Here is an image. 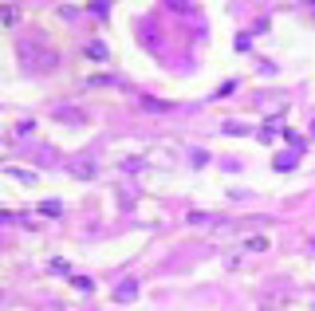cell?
<instances>
[{
  "instance_id": "obj_1",
  "label": "cell",
  "mask_w": 315,
  "mask_h": 311,
  "mask_svg": "<svg viewBox=\"0 0 315 311\" xmlns=\"http://www.w3.org/2000/svg\"><path fill=\"white\" fill-rule=\"evenodd\" d=\"M55 119H60V122H75V126H83V122H87V115H83V110H75V106H60V110H55Z\"/></svg>"
},
{
  "instance_id": "obj_2",
  "label": "cell",
  "mask_w": 315,
  "mask_h": 311,
  "mask_svg": "<svg viewBox=\"0 0 315 311\" xmlns=\"http://www.w3.org/2000/svg\"><path fill=\"white\" fill-rule=\"evenodd\" d=\"M71 174H75V178H95V165H91L87 158H75V162H71Z\"/></svg>"
},
{
  "instance_id": "obj_3",
  "label": "cell",
  "mask_w": 315,
  "mask_h": 311,
  "mask_svg": "<svg viewBox=\"0 0 315 311\" xmlns=\"http://www.w3.org/2000/svg\"><path fill=\"white\" fill-rule=\"evenodd\" d=\"M134 292H138V288H134L130 280H126V284L119 288V292H114V299H119V303H126V299H134Z\"/></svg>"
},
{
  "instance_id": "obj_4",
  "label": "cell",
  "mask_w": 315,
  "mask_h": 311,
  "mask_svg": "<svg viewBox=\"0 0 315 311\" xmlns=\"http://www.w3.org/2000/svg\"><path fill=\"white\" fill-rule=\"evenodd\" d=\"M8 174H12L16 181H24V185H36V174H32V169H8Z\"/></svg>"
},
{
  "instance_id": "obj_5",
  "label": "cell",
  "mask_w": 315,
  "mask_h": 311,
  "mask_svg": "<svg viewBox=\"0 0 315 311\" xmlns=\"http://www.w3.org/2000/svg\"><path fill=\"white\" fill-rule=\"evenodd\" d=\"M87 55L91 60H106V47L103 44H87Z\"/></svg>"
},
{
  "instance_id": "obj_6",
  "label": "cell",
  "mask_w": 315,
  "mask_h": 311,
  "mask_svg": "<svg viewBox=\"0 0 315 311\" xmlns=\"http://www.w3.org/2000/svg\"><path fill=\"white\" fill-rule=\"evenodd\" d=\"M40 209H44L47 217H60V213H63V205H60V201H44V205H40Z\"/></svg>"
},
{
  "instance_id": "obj_7",
  "label": "cell",
  "mask_w": 315,
  "mask_h": 311,
  "mask_svg": "<svg viewBox=\"0 0 315 311\" xmlns=\"http://www.w3.org/2000/svg\"><path fill=\"white\" fill-rule=\"evenodd\" d=\"M244 248H248V252H264V248H268V240H264V237H252Z\"/></svg>"
},
{
  "instance_id": "obj_8",
  "label": "cell",
  "mask_w": 315,
  "mask_h": 311,
  "mask_svg": "<svg viewBox=\"0 0 315 311\" xmlns=\"http://www.w3.org/2000/svg\"><path fill=\"white\" fill-rule=\"evenodd\" d=\"M292 165H296V158H292V154H280V158H276V169H292Z\"/></svg>"
},
{
  "instance_id": "obj_9",
  "label": "cell",
  "mask_w": 315,
  "mask_h": 311,
  "mask_svg": "<svg viewBox=\"0 0 315 311\" xmlns=\"http://www.w3.org/2000/svg\"><path fill=\"white\" fill-rule=\"evenodd\" d=\"M0 20H4V24H12V20H16V8H0Z\"/></svg>"
},
{
  "instance_id": "obj_10",
  "label": "cell",
  "mask_w": 315,
  "mask_h": 311,
  "mask_svg": "<svg viewBox=\"0 0 315 311\" xmlns=\"http://www.w3.org/2000/svg\"><path fill=\"white\" fill-rule=\"evenodd\" d=\"M311 130H315V122H311Z\"/></svg>"
}]
</instances>
